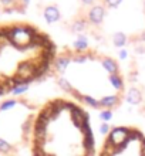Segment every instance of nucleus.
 Instances as JSON below:
<instances>
[{
    "mask_svg": "<svg viewBox=\"0 0 145 156\" xmlns=\"http://www.w3.org/2000/svg\"><path fill=\"white\" fill-rule=\"evenodd\" d=\"M12 149H13V146H12V144H10L9 140L2 139V138H0V152L2 153H10L12 152Z\"/></svg>",
    "mask_w": 145,
    "mask_h": 156,
    "instance_id": "obj_1",
    "label": "nucleus"
},
{
    "mask_svg": "<svg viewBox=\"0 0 145 156\" xmlns=\"http://www.w3.org/2000/svg\"><path fill=\"white\" fill-rule=\"evenodd\" d=\"M111 118H112L111 109H103V111L100 112V119H101L103 122H108Z\"/></svg>",
    "mask_w": 145,
    "mask_h": 156,
    "instance_id": "obj_2",
    "label": "nucleus"
},
{
    "mask_svg": "<svg viewBox=\"0 0 145 156\" xmlns=\"http://www.w3.org/2000/svg\"><path fill=\"white\" fill-rule=\"evenodd\" d=\"M111 132V128H110V125H108L107 122H103L101 123V126H100V133L104 136H108V133Z\"/></svg>",
    "mask_w": 145,
    "mask_h": 156,
    "instance_id": "obj_3",
    "label": "nucleus"
}]
</instances>
